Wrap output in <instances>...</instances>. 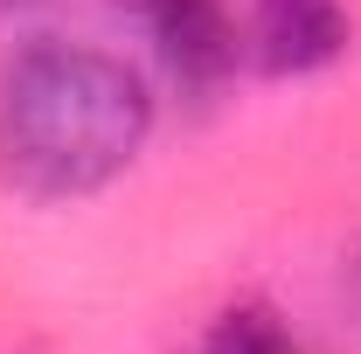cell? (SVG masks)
I'll return each mask as SVG.
<instances>
[{
  "label": "cell",
  "mask_w": 361,
  "mask_h": 354,
  "mask_svg": "<svg viewBox=\"0 0 361 354\" xmlns=\"http://www.w3.org/2000/svg\"><path fill=\"white\" fill-rule=\"evenodd\" d=\"M153 126L146 84L90 42H35L0 70V174L21 195H90Z\"/></svg>",
  "instance_id": "6da1fadb"
},
{
  "label": "cell",
  "mask_w": 361,
  "mask_h": 354,
  "mask_svg": "<svg viewBox=\"0 0 361 354\" xmlns=\"http://www.w3.org/2000/svg\"><path fill=\"white\" fill-rule=\"evenodd\" d=\"M146 28L153 56L167 63L180 90H216L236 63V21L223 0H118Z\"/></svg>",
  "instance_id": "7a4b0ae2"
},
{
  "label": "cell",
  "mask_w": 361,
  "mask_h": 354,
  "mask_svg": "<svg viewBox=\"0 0 361 354\" xmlns=\"http://www.w3.org/2000/svg\"><path fill=\"white\" fill-rule=\"evenodd\" d=\"M250 49L278 77H306L348 49V0H250Z\"/></svg>",
  "instance_id": "3957f363"
},
{
  "label": "cell",
  "mask_w": 361,
  "mask_h": 354,
  "mask_svg": "<svg viewBox=\"0 0 361 354\" xmlns=\"http://www.w3.org/2000/svg\"><path fill=\"white\" fill-rule=\"evenodd\" d=\"M195 354H306V348H299V334L271 306H229L223 319L202 334Z\"/></svg>",
  "instance_id": "277c9868"
},
{
  "label": "cell",
  "mask_w": 361,
  "mask_h": 354,
  "mask_svg": "<svg viewBox=\"0 0 361 354\" xmlns=\"http://www.w3.org/2000/svg\"><path fill=\"white\" fill-rule=\"evenodd\" d=\"M0 7H21V0H0Z\"/></svg>",
  "instance_id": "5b68a950"
}]
</instances>
